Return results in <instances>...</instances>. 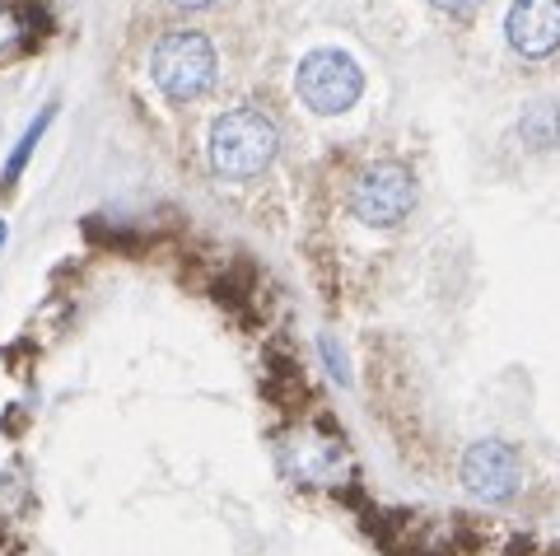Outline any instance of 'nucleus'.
Listing matches in <instances>:
<instances>
[{"label":"nucleus","mask_w":560,"mask_h":556,"mask_svg":"<svg viewBox=\"0 0 560 556\" xmlns=\"http://www.w3.org/2000/svg\"><path fill=\"white\" fill-rule=\"evenodd\" d=\"M280 150L276 121L261 108H230L210 127V164L220 178H257Z\"/></svg>","instance_id":"1"},{"label":"nucleus","mask_w":560,"mask_h":556,"mask_svg":"<svg viewBox=\"0 0 560 556\" xmlns=\"http://www.w3.org/2000/svg\"><path fill=\"white\" fill-rule=\"evenodd\" d=\"M150 76L173 103H191L215 84V47L197 28H168L150 51Z\"/></svg>","instance_id":"2"},{"label":"nucleus","mask_w":560,"mask_h":556,"mask_svg":"<svg viewBox=\"0 0 560 556\" xmlns=\"http://www.w3.org/2000/svg\"><path fill=\"white\" fill-rule=\"evenodd\" d=\"M416 206V173L397 160L370 164L350 187V211L370 230H397Z\"/></svg>","instance_id":"3"},{"label":"nucleus","mask_w":560,"mask_h":556,"mask_svg":"<svg viewBox=\"0 0 560 556\" xmlns=\"http://www.w3.org/2000/svg\"><path fill=\"white\" fill-rule=\"evenodd\" d=\"M294 90L318 117H337L346 108H355V99L364 90V71L355 66V57H346L337 47H318L308 51L294 71Z\"/></svg>","instance_id":"4"},{"label":"nucleus","mask_w":560,"mask_h":556,"mask_svg":"<svg viewBox=\"0 0 560 556\" xmlns=\"http://www.w3.org/2000/svg\"><path fill=\"white\" fill-rule=\"evenodd\" d=\"M280 467L300 486H341L350 477L346 444L318 426H300L280 440Z\"/></svg>","instance_id":"5"},{"label":"nucleus","mask_w":560,"mask_h":556,"mask_svg":"<svg viewBox=\"0 0 560 556\" xmlns=\"http://www.w3.org/2000/svg\"><path fill=\"white\" fill-rule=\"evenodd\" d=\"M518 473H523V463L514 454V444H504V440L471 444L467 459H463V486L477 500H486V506H500V500H510L518 491Z\"/></svg>","instance_id":"6"},{"label":"nucleus","mask_w":560,"mask_h":556,"mask_svg":"<svg viewBox=\"0 0 560 556\" xmlns=\"http://www.w3.org/2000/svg\"><path fill=\"white\" fill-rule=\"evenodd\" d=\"M504 33L518 57L541 61L560 47V0H514L504 14Z\"/></svg>","instance_id":"7"},{"label":"nucleus","mask_w":560,"mask_h":556,"mask_svg":"<svg viewBox=\"0 0 560 556\" xmlns=\"http://www.w3.org/2000/svg\"><path fill=\"white\" fill-rule=\"evenodd\" d=\"M518 136H523V146H533V150L560 146V103H551V99L528 103L518 117Z\"/></svg>","instance_id":"8"},{"label":"nucleus","mask_w":560,"mask_h":556,"mask_svg":"<svg viewBox=\"0 0 560 556\" xmlns=\"http://www.w3.org/2000/svg\"><path fill=\"white\" fill-rule=\"evenodd\" d=\"M51 117H57V113H51V108H43V117L38 121H33V127L24 131V141L20 146H14V154H10V164H5V187L10 183H20V173H24V164H28V154H33V146H38V136L47 131V121Z\"/></svg>","instance_id":"9"},{"label":"nucleus","mask_w":560,"mask_h":556,"mask_svg":"<svg viewBox=\"0 0 560 556\" xmlns=\"http://www.w3.org/2000/svg\"><path fill=\"white\" fill-rule=\"evenodd\" d=\"M20 33H24L20 20H14L10 10H0V51H10L14 43H20Z\"/></svg>","instance_id":"10"},{"label":"nucleus","mask_w":560,"mask_h":556,"mask_svg":"<svg viewBox=\"0 0 560 556\" xmlns=\"http://www.w3.org/2000/svg\"><path fill=\"white\" fill-rule=\"evenodd\" d=\"M323 356H327V364H331V374H337L341 384H346V379H350V370H346V356H341V346L331 341V337H323Z\"/></svg>","instance_id":"11"},{"label":"nucleus","mask_w":560,"mask_h":556,"mask_svg":"<svg viewBox=\"0 0 560 556\" xmlns=\"http://www.w3.org/2000/svg\"><path fill=\"white\" fill-rule=\"evenodd\" d=\"M434 10H448V14H467V10H477L481 0H430Z\"/></svg>","instance_id":"12"},{"label":"nucleus","mask_w":560,"mask_h":556,"mask_svg":"<svg viewBox=\"0 0 560 556\" xmlns=\"http://www.w3.org/2000/svg\"><path fill=\"white\" fill-rule=\"evenodd\" d=\"M173 5H183V10H206V5H215V0H173Z\"/></svg>","instance_id":"13"},{"label":"nucleus","mask_w":560,"mask_h":556,"mask_svg":"<svg viewBox=\"0 0 560 556\" xmlns=\"http://www.w3.org/2000/svg\"><path fill=\"white\" fill-rule=\"evenodd\" d=\"M0 243H5V220H0Z\"/></svg>","instance_id":"14"}]
</instances>
